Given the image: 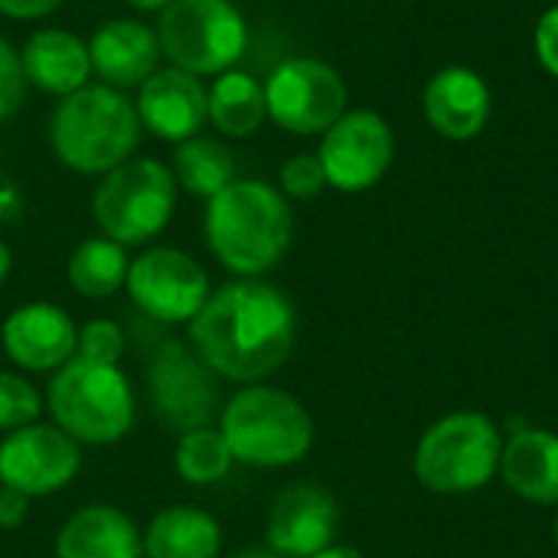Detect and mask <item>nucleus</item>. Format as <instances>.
I'll return each instance as SVG.
<instances>
[{
	"label": "nucleus",
	"mask_w": 558,
	"mask_h": 558,
	"mask_svg": "<svg viewBox=\"0 0 558 558\" xmlns=\"http://www.w3.org/2000/svg\"><path fill=\"white\" fill-rule=\"evenodd\" d=\"M298 337L291 298L262 281L235 278L209 294L190 320V347L226 383L255 386L278 373Z\"/></svg>",
	"instance_id": "f257e3e1"
},
{
	"label": "nucleus",
	"mask_w": 558,
	"mask_h": 558,
	"mask_svg": "<svg viewBox=\"0 0 558 558\" xmlns=\"http://www.w3.org/2000/svg\"><path fill=\"white\" fill-rule=\"evenodd\" d=\"M203 235L216 262L235 278H262L291 248L294 213L288 196L265 180H232L206 199Z\"/></svg>",
	"instance_id": "f03ea898"
},
{
	"label": "nucleus",
	"mask_w": 558,
	"mask_h": 558,
	"mask_svg": "<svg viewBox=\"0 0 558 558\" xmlns=\"http://www.w3.org/2000/svg\"><path fill=\"white\" fill-rule=\"evenodd\" d=\"M141 118L134 101L111 85H85L59 98L49 118V144L62 167L105 177L141 144Z\"/></svg>",
	"instance_id": "7ed1b4c3"
},
{
	"label": "nucleus",
	"mask_w": 558,
	"mask_h": 558,
	"mask_svg": "<svg viewBox=\"0 0 558 558\" xmlns=\"http://www.w3.org/2000/svg\"><path fill=\"white\" fill-rule=\"evenodd\" d=\"M219 432L235 458L248 468H291L304 461L314 445V422L307 409L284 389L255 383L242 386L219 409Z\"/></svg>",
	"instance_id": "20e7f679"
},
{
	"label": "nucleus",
	"mask_w": 558,
	"mask_h": 558,
	"mask_svg": "<svg viewBox=\"0 0 558 558\" xmlns=\"http://www.w3.org/2000/svg\"><path fill=\"white\" fill-rule=\"evenodd\" d=\"M46 409L52 425L72 441L105 448L134 428V389L121 366L95 360H69L46 386Z\"/></svg>",
	"instance_id": "39448f33"
},
{
	"label": "nucleus",
	"mask_w": 558,
	"mask_h": 558,
	"mask_svg": "<svg viewBox=\"0 0 558 558\" xmlns=\"http://www.w3.org/2000/svg\"><path fill=\"white\" fill-rule=\"evenodd\" d=\"M173 170L154 157H131L101 177L92 196V216L105 239L134 248L157 239L177 209Z\"/></svg>",
	"instance_id": "423d86ee"
},
{
	"label": "nucleus",
	"mask_w": 558,
	"mask_h": 558,
	"mask_svg": "<svg viewBox=\"0 0 558 558\" xmlns=\"http://www.w3.org/2000/svg\"><path fill=\"white\" fill-rule=\"evenodd\" d=\"M504 441L481 412H454L435 422L415 451V477L435 494H471L500 471Z\"/></svg>",
	"instance_id": "0eeeda50"
},
{
	"label": "nucleus",
	"mask_w": 558,
	"mask_h": 558,
	"mask_svg": "<svg viewBox=\"0 0 558 558\" xmlns=\"http://www.w3.org/2000/svg\"><path fill=\"white\" fill-rule=\"evenodd\" d=\"M157 39L177 69L203 78L222 75L242 59L248 26L232 0H173L160 10Z\"/></svg>",
	"instance_id": "6e6552de"
},
{
	"label": "nucleus",
	"mask_w": 558,
	"mask_h": 558,
	"mask_svg": "<svg viewBox=\"0 0 558 558\" xmlns=\"http://www.w3.org/2000/svg\"><path fill=\"white\" fill-rule=\"evenodd\" d=\"M124 291L154 324H190L213 294L206 268L170 245H157L131 258Z\"/></svg>",
	"instance_id": "1a4fd4ad"
},
{
	"label": "nucleus",
	"mask_w": 558,
	"mask_h": 558,
	"mask_svg": "<svg viewBox=\"0 0 558 558\" xmlns=\"http://www.w3.org/2000/svg\"><path fill=\"white\" fill-rule=\"evenodd\" d=\"M268 118L288 134H324L347 111L343 75L311 56L284 59L265 82Z\"/></svg>",
	"instance_id": "9d476101"
},
{
	"label": "nucleus",
	"mask_w": 558,
	"mask_h": 558,
	"mask_svg": "<svg viewBox=\"0 0 558 558\" xmlns=\"http://www.w3.org/2000/svg\"><path fill=\"white\" fill-rule=\"evenodd\" d=\"M147 399L154 415L173 432L213 425L222 409L219 376L196 356L193 347L163 343L147 363Z\"/></svg>",
	"instance_id": "9b49d317"
},
{
	"label": "nucleus",
	"mask_w": 558,
	"mask_h": 558,
	"mask_svg": "<svg viewBox=\"0 0 558 558\" xmlns=\"http://www.w3.org/2000/svg\"><path fill=\"white\" fill-rule=\"evenodd\" d=\"M396 154L392 128L383 114L360 108L343 111L320 137V167L327 173V186L340 193H363L376 186Z\"/></svg>",
	"instance_id": "f8f14e48"
},
{
	"label": "nucleus",
	"mask_w": 558,
	"mask_h": 558,
	"mask_svg": "<svg viewBox=\"0 0 558 558\" xmlns=\"http://www.w3.org/2000/svg\"><path fill=\"white\" fill-rule=\"evenodd\" d=\"M82 471V445L62 428L33 422L0 438V484L29 500L65 490Z\"/></svg>",
	"instance_id": "ddd939ff"
},
{
	"label": "nucleus",
	"mask_w": 558,
	"mask_h": 558,
	"mask_svg": "<svg viewBox=\"0 0 558 558\" xmlns=\"http://www.w3.org/2000/svg\"><path fill=\"white\" fill-rule=\"evenodd\" d=\"M3 353L26 373H56L78 353V327L59 304H20L0 327Z\"/></svg>",
	"instance_id": "4468645a"
},
{
	"label": "nucleus",
	"mask_w": 558,
	"mask_h": 558,
	"mask_svg": "<svg viewBox=\"0 0 558 558\" xmlns=\"http://www.w3.org/2000/svg\"><path fill=\"white\" fill-rule=\"evenodd\" d=\"M137 118L141 128H147L154 137L183 144L203 131L209 121V88L199 75L183 72L177 65L157 69L141 88H137Z\"/></svg>",
	"instance_id": "2eb2a0df"
},
{
	"label": "nucleus",
	"mask_w": 558,
	"mask_h": 558,
	"mask_svg": "<svg viewBox=\"0 0 558 558\" xmlns=\"http://www.w3.org/2000/svg\"><path fill=\"white\" fill-rule=\"evenodd\" d=\"M340 523L337 500L320 487H288L268 513V549L284 558H311L333 546Z\"/></svg>",
	"instance_id": "dca6fc26"
},
{
	"label": "nucleus",
	"mask_w": 558,
	"mask_h": 558,
	"mask_svg": "<svg viewBox=\"0 0 558 558\" xmlns=\"http://www.w3.org/2000/svg\"><path fill=\"white\" fill-rule=\"evenodd\" d=\"M92 72L101 78V85H111L118 92L141 88L157 69H160V39L157 29H150L141 20L118 16L95 29L88 39Z\"/></svg>",
	"instance_id": "f3484780"
},
{
	"label": "nucleus",
	"mask_w": 558,
	"mask_h": 558,
	"mask_svg": "<svg viewBox=\"0 0 558 558\" xmlns=\"http://www.w3.org/2000/svg\"><path fill=\"white\" fill-rule=\"evenodd\" d=\"M422 111L432 131L448 141H471L490 121V88L468 65L435 72L422 95Z\"/></svg>",
	"instance_id": "a211bd4d"
},
{
	"label": "nucleus",
	"mask_w": 558,
	"mask_h": 558,
	"mask_svg": "<svg viewBox=\"0 0 558 558\" xmlns=\"http://www.w3.org/2000/svg\"><path fill=\"white\" fill-rule=\"evenodd\" d=\"M56 558H144V539L124 510L88 504L59 526Z\"/></svg>",
	"instance_id": "6ab92c4d"
},
{
	"label": "nucleus",
	"mask_w": 558,
	"mask_h": 558,
	"mask_svg": "<svg viewBox=\"0 0 558 558\" xmlns=\"http://www.w3.org/2000/svg\"><path fill=\"white\" fill-rule=\"evenodd\" d=\"M20 62H23L26 85H36L39 92L59 95V98L85 88L88 75H92L88 43H82L75 33L56 29V26L36 29L23 43Z\"/></svg>",
	"instance_id": "aec40b11"
},
{
	"label": "nucleus",
	"mask_w": 558,
	"mask_h": 558,
	"mask_svg": "<svg viewBox=\"0 0 558 558\" xmlns=\"http://www.w3.org/2000/svg\"><path fill=\"white\" fill-rule=\"evenodd\" d=\"M500 474L530 504H558V435L533 428L517 432L500 454Z\"/></svg>",
	"instance_id": "412c9836"
},
{
	"label": "nucleus",
	"mask_w": 558,
	"mask_h": 558,
	"mask_svg": "<svg viewBox=\"0 0 558 558\" xmlns=\"http://www.w3.org/2000/svg\"><path fill=\"white\" fill-rule=\"evenodd\" d=\"M141 539L144 558H219L222 553V526L199 507L160 510Z\"/></svg>",
	"instance_id": "4be33fe9"
},
{
	"label": "nucleus",
	"mask_w": 558,
	"mask_h": 558,
	"mask_svg": "<svg viewBox=\"0 0 558 558\" xmlns=\"http://www.w3.org/2000/svg\"><path fill=\"white\" fill-rule=\"evenodd\" d=\"M209 121L226 137H252L268 121L265 85L239 69L216 75V82L209 85Z\"/></svg>",
	"instance_id": "5701e85b"
},
{
	"label": "nucleus",
	"mask_w": 558,
	"mask_h": 558,
	"mask_svg": "<svg viewBox=\"0 0 558 558\" xmlns=\"http://www.w3.org/2000/svg\"><path fill=\"white\" fill-rule=\"evenodd\" d=\"M128 268H131V258H128L124 245H118L105 235H92L72 248L69 265H65V278H69V288L75 294L101 301V298H111L114 291L124 288Z\"/></svg>",
	"instance_id": "b1692460"
},
{
	"label": "nucleus",
	"mask_w": 558,
	"mask_h": 558,
	"mask_svg": "<svg viewBox=\"0 0 558 558\" xmlns=\"http://www.w3.org/2000/svg\"><path fill=\"white\" fill-rule=\"evenodd\" d=\"M170 170H173L177 186H183L190 196H199V199H213L235 180L232 150L222 141L199 137V134L177 144Z\"/></svg>",
	"instance_id": "393cba45"
},
{
	"label": "nucleus",
	"mask_w": 558,
	"mask_h": 558,
	"mask_svg": "<svg viewBox=\"0 0 558 558\" xmlns=\"http://www.w3.org/2000/svg\"><path fill=\"white\" fill-rule=\"evenodd\" d=\"M235 458L219 432V425H203L193 432H183L177 448H173V471L193 484V487H209L229 477Z\"/></svg>",
	"instance_id": "a878e982"
},
{
	"label": "nucleus",
	"mask_w": 558,
	"mask_h": 558,
	"mask_svg": "<svg viewBox=\"0 0 558 558\" xmlns=\"http://www.w3.org/2000/svg\"><path fill=\"white\" fill-rule=\"evenodd\" d=\"M43 405H46L43 396L36 392V386L26 376L0 373V432L3 435L39 422Z\"/></svg>",
	"instance_id": "bb28decb"
},
{
	"label": "nucleus",
	"mask_w": 558,
	"mask_h": 558,
	"mask_svg": "<svg viewBox=\"0 0 558 558\" xmlns=\"http://www.w3.org/2000/svg\"><path fill=\"white\" fill-rule=\"evenodd\" d=\"M124 343H128V337H124V330H121L114 320L95 317V320H88V324L78 330V353H75V356L118 366L121 356H124Z\"/></svg>",
	"instance_id": "cd10ccee"
},
{
	"label": "nucleus",
	"mask_w": 558,
	"mask_h": 558,
	"mask_svg": "<svg viewBox=\"0 0 558 558\" xmlns=\"http://www.w3.org/2000/svg\"><path fill=\"white\" fill-rule=\"evenodd\" d=\"M278 180H281L278 190L291 199H314L327 186V173H324L317 154H298V157L284 160Z\"/></svg>",
	"instance_id": "c85d7f7f"
},
{
	"label": "nucleus",
	"mask_w": 558,
	"mask_h": 558,
	"mask_svg": "<svg viewBox=\"0 0 558 558\" xmlns=\"http://www.w3.org/2000/svg\"><path fill=\"white\" fill-rule=\"evenodd\" d=\"M26 98V75L20 62V49H13L0 36V121L13 118L23 108Z\"/></svg>",
	"instance_id": "c756f323"
},
{
	"label": "nucleus",
	"mask_w": 558,
	"mask_h": 558,
	"mask_svg": "<svg viewBox=\"0 0 558 558\" xmlns=\"http://www.w3.org/2000/svg\"><path fill=\"white\" fill-rule=\"evenodd\" d=\"M533 46H536V59L539 65L556 75L558 78V3L549 7L539 23H536V36H533Z\"/></svg>",
	"instance_id": "7c9ffc66"
},
{
	"label": "nucleus",
	"mask_w": 558,
	"mask_h": 558,
	"mask_svg": "<svg viewBox=\"0 0 558 558\" xmlns=\"http://www.w3.org/2000/svg\"><path fill=\"white\" fill-rule=\"evenodd\" d=\"M29 517V497L10 487H0V530H20Z\"/></svg>",
	"instance_id": "2f4dec72"
},
{
	"label": "nucleus",
	"mask_w": 558,
	"mask_h": 558,
	"mask_svg": "<svg viewBox=\"0 0 558 558\" xmlns=\"http://www.w3.org/2000/svg\"><path fill=\"white\" fill-rule=\"evenodd\" d=\"M62 0H0V13L10 20H39L49 16Z\"/></svg>",
	"instance_id": "473e14b6"
},
{
	"label": "nucleus",
	"mask_w": 558,
	"mask_h": 558,
	"mask_svg": "<svg viewBox=\"0 0 558 558\" xmlns=\"http://www.w3.org/2000/svg\"><path fill=\"white\" fill-rule=\"evenodd\" d=\"M311 558H366L360 549H350V546H327L324 553H317V556Z\"/></svg>",
	"instance_id": "72a5a7b5"
},
{
	"label": "nucleus",
	"mask_w": 558,
	"mask_h": 558,
	"mask_svg": "<svg viewBox=\"0 0 558 558\" xmlns=\"http://www.w3.org/2000/svg\"><path fill=\"white\" fill-rule=\"evenodd\" d=\"M10 271H13V255H10V245L0 239V284L10 278Z\"/></svg>",
	"instance_id": "f704fd0d"
},
{
	"label": "nucleus",
	"mask_w": 558,
	"mask_h": 558,
	"mask_svg": "<svg viewBox=\"0 0 558 558\" xmlns=\"http://www.w3.org/2000/svg\"><path fill=\"white\" fill-rule=\"evenodd\" d=\"M124 3H131V7H137V10H163V7L173 3V0H124Z\"/></svg>",
	"instance_id": "c9c22d12"
},
{
	"label": "nucleus",
	"mask_w": 558,
	"mask_h": 558,
	"mask_svg": "<svg viewBox=\"0 0 558 558\" xmlns=\"http://www.w3.org/2000/svg\"><path fill=\"white\" fill-rule=\"evenodd\" d=\"M232 558H284L278 556V553H271V549H245V553H239V556Z\"/></svg>",
	"instance_id": "e433bc0d"
},
{
	"label": "nucleus",
	"mask_w": 558,
	"mask_h": 558,
	"mask_svg": "<svg viewBox=\"0 0 558 558\" xmlns=\"http://www.w3.org/2000/svg\"><path fill=\"white\" fill-rule=\"evenodd\" d=\"M556 543H558V520H556Z\"/></svg>",
	"instance_id": "4c0bfd02"
},
{
	"label": "nucleus",
	"mask_w": 558,
	"mask_h": 558,
	"mask_svg": "<svg viewBox=\"0 0 558 558\" xmlns=\"http://www.w3.org/2000/svg\"><path fill=\"white\" fill-rule=\"evenodd\" d=\"M0 487H3V484H0Z\"/></svg>",
	"instance_id": "58836bf2"
}]
</instances>
